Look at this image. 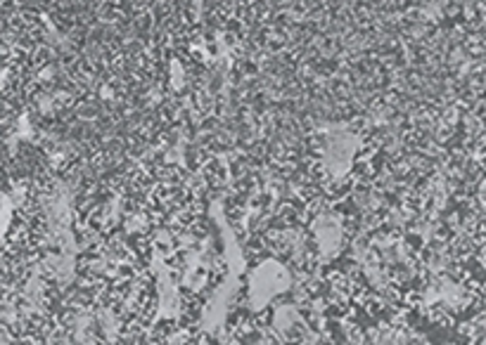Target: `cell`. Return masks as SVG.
Listing matches in <instances>:
<instances>
[]
</instances>
